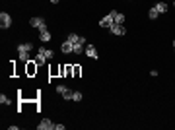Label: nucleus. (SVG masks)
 <instances>
[{"instance_id": "obj_1", "label": "nucleus", "mask_w": 175, "mask_h": 130, "mask_svg": "<svg viewBox=\"0 0 175 130\" xmlns=\"http://www.w3.org/2000/svg\"><path fill=\"white\" fill-rule=\"evenodd\" d=\"M113 24H115V10H113V12H109L101 21H99V25H101V27H107V29H109Z\"/></svg>"}, {"instance_id": "obj_2", "label": "nucleus", "mask_w": 175, "mask_h": 130, "mask_svg": "<svg viewBox=\"0 0 175 130\" xmlns=\"http://www.w3.org/2000/svg\"><path fill=\"white\" fill-rule=\"evenodd\" d=\"M29 25H31V27H37V29H43V27H47V21H45V18L35 16V18L29 20Z\"/></svg>"}, {"instance_id": "obj_3", "label": "nucleus", "mask_w": 175, "mask_h": 130, "mask_svg": "<svg viewBox=\"0 0 175 130\" xmlns=\"http://www.w3.org/2000/svg\"><path fill=\"white\" fill-rule=\"evenodd\" d=\"M10 25H12V16L6 14V12H2V14H0V27H2V29H8Z\"/></svg>"}, {"instance_id": "obj_4", "label": "nucleus", "mask_w": 175, "mask_h": 130, "mask_svg": "<svg viewBox=\"0 0 175 130\" xmlns=\"http://www.w3.org/2000/svg\"><path fill=\"white\" fill-rule=\"evenodd\" d=\"M109 31L113 33V35H125L126 29H125V25H123V24H113V25L109 27Z\"/></svg>"}, {"instance_id": "obj_5", "label": "nucleus", "mask_w": 175, "mask_h": 130, "mask_svg": "<svg viewBox=\"0 0 175 130\" xmlns=\"http://www.w3.org/2000/svg\"><path fill=\"white\" fill-rule=\"evenodd\" d=\"M57 91H58V93H61L64 99H72V93H74V91H70L68 87H66V85H62V84L57 85Z\"/></svg>"}, {"instance_id": "obj_6", "label": "nucleus", "mask_w": 175, "mask_h": 130, "mask_svg": "<svg viewBox=\"0 0 175 130\" xmlns=\"http://www.w3.org/2000/svg\"><path fill=\"white\" fill-rule=\"evenodd\" d=\"M55 126H57V124H53V122H51L49 118H43V120H41L39 124H37V128H39V130H53Z\"/></svg>"}, {"instance_id": "obj_7", "label": "nucleus", "mask_w": 175, "mask_h": 130, "mask_svg": "<svg viewBox=\"0 0 175 130\" xmlns=\"http://www.w3.org/2000/svg\"><path fill=\"white\" fill-rule=\"evenodd\" d=\"M33 49H35L33 43H21V45H18V53H29Z\"/></svg>"}, {"instance_id": "obj_8", "label": "nucleus", "mask_w": 175, "mask_h": 130, "mask_svg": "<svg viewBox=\"0 0 175 130\" xmlns=\"http://www.w3.org/2000/svg\"><path fill=\"white\" fill-rule=\"evenodd\" d=\"M39 39L43 41V43H47V41H51V31L47 27H43V29H39Z\"/></svg>"}, {"instance_id": "obj_9", "label": "nucleus", "mask_w": 175, "mask_h": 130, "mask_svg": "<svg viewBox=\"0 0 175 130\" xmlns=\"http://www.w3.org/2000/svg\"><path fill=\"white\" fill-rule=\"evenodd\" d=\"M37 53H41L43 57L47 58V60H51V58L55 57V53H53V51H51V49H45V47H39V49H37Z\"/></svg>"}, {"instance_id": "obj_10", "label": "nucleus", "mask_w": 175, "mask_h": 130, "mask_svg": "<svg viewBox=\"0 0 175 130\" xmlns=\"http://www.w3.org/2000/svg\"><path fill=\"white\" fill-rule=\"evenodd\" d=\"M61 51H62V53H74V45H72V43H70L68 39H66L64 43H62V45H61Z\"/></svg>"}, {"instance_id": "obj_11", "label": "nucleus", "mask_w": 175, "mask_h": 130, "mask_svg": "<svg viewBox=\"0 0 175 130\" xmlns=\"http://www.w3.org/2000/svg\"><path fill=\"white\" fill-rule=\"evenodd\" d=\"M82 45H86V39H84V37H80V39L74 43V53H76V54L82 53Z\"/></svg>"}, {"instance_id": "obj_12", "label": "nucleus", "mask_w": 175, "mask_h": 130, "mask_svg": "<svg viewBox=\"0 0 175 130\" xmlns=\"http://www.w3.org/2000/svg\"><path fill=\"white\" fill-rule=\"evenodd\" d=\"M86 54H88L90 58H97V51H95V47H92V45L86 47Z\"/></svg>"}, {"instance_id": "obj_13", "label": "nucleus", "mask_w": 175, "mask_h": 130, "mask_svg": "<svg viewBox=\"0 0 175 130\" xmlns=\"http://www.w3.org/2000/svg\"><path fill=\"white\" fill-rule=\"evenodd\" d=\"M154 8H156V10H158V12H159V14H165V12H167V8H169V6H167V4H165V2H158V4H156V6H154Z\"/></svg>"}, {"instance_id": "obj_14", "label": "nucleus", "mask_w": 175, "mask_h": 130, "mask_svg": "<svg viewBox=\"0 0 175 130\" xmlns=\"http://www.w3.org/2000/svg\"><path fill=\"white\" fill-rule=\"evenodd\" d=\"M115 24H125V14L115 12Z\"/></svg>"}, {"instance_id": "obj_15", "label": "nucleus", "mask_w": 175, "mask_h": 130, "mask_svg": "<svg viewBox=\"0 0 175 130\" xmlns=\"http://www.w3.org/2000/svg\"><path fill=\"white\" fill-rule=\"evenodd\" d=\"M158 16H159V12L154 8V6H152V8H150V12H148V18H150V20H156Z\"/></svg>"}, {"instance_id": "obj_16", "label": "nucleus", "mask_w": 175, "mask_h": 130, "mask_svg": "<svg viewBox=\"0 0 175 130\" xmlns=\"http://www.w3.org/2000/svg\"><path fill=\"white\" fill-rule=\"evenodd\" d=\"M35 62H37V64H45V62H47V58L43 57L41 53H37V57H35Z\"/></svg>"}, {"instance_id": "obj_17", "label": "nucleus", "mask_w": 175, "mask_h": 130, "mask_svg": "<svg viewBox=\"0 0 175 130\" xmlns=\"http://www.w3.org/2000/svg\"><path fill=\"white\" fill-rule=\"evenodd\" d=\"M20 60L21 62H31L29 60V53H20Z\"/></svg>"}, {"instance_id": "obj_18", "label": "nucleus", "mask_w": 175, "mask_h": 130, "mask_svg": "<svg viewBox=\"0 0 175 130\" xmlns=\"http://www.w3.org/2000/svg\"><path fill=\"white\" fill-rule=\"evenodd\" d=\"M78 39H80V35H76V33H70V35H68V41H70V43H72V45H74V43H76Z\"/></svg>"}, {"instance_id": "obj_19", "label": "nucleus", "mask_w": 175, "mask_h": 130, "mask_svg": "<svg viewBox=\"0 0 175 130\" xmlns=\"http://www.w3.org/2000/svg\"><path fill=\"white\" fill-rule=\"evenodd\" d=\"M72 101H82V93L80 91H74L72 93Z\"/></svg>"}, {"instance_id": "obj_20", "label": "nucleus", "mask_w": 175, "mask_h": 130, "mask_svg": "<svg viewBox=\"0 0 175 130\" xmlns=\"http://www.w3.org/2000/svg\"><path fill=\"white\" fill-rule=\"evenodd\" d=\"M0 103H2V105H8V103H10V97H6V95L2 93V95H0Z\"/></svg>"}, {"instance_id": "obj_21", "label": "nucleus", "mask_w": 175, "mask_h": 130, "mask_svg": "<svg viewBox=\"0 0 175 130\" xmlns=\"http://www.w3.org/2000/svg\"><path fill=\"white\" fill-rule=\"evenodd\" d=\"M51 2H53V4H58V2H61V0H51Z\"/></svg>"}, {"instance_id": "obj_22", "label": "nucleus", "mask_w": 175, "mask_h": 130, "mask_svg": "<svg viewBox=\"0 0 175 130\" xmlns=\"http://www.w3.org/2000/svg\"><path fill=\"white\" fill-rule=\"evenodd\" d=\"M173 6H175V0H173Z\"/></svg>"}, {"instance_id": "obj_23", "label": "nucleus", "mask_w": 175, "mask_h": 130, "mask_svg": "<svg viewBox=\"0 0 175 130\" xmlns=\"http://www.w3.org/2000/svg\"><path fill=\"white\" fill-rule=\"evenodd\" d=\"M173 47H175V41H173Z\"/></svg>"}]
</instances>
